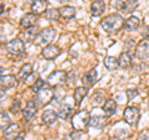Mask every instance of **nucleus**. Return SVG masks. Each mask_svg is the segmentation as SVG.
Segmentation results:
<instances>
[{
	"mask_svg": "<svg viewBox=\"0 0 149 140\" xmlns=\"http://www.w3.org/2000/svg\"><path fill=\"white\" fill-rule=\"evenodd\" d=\"M57 1H60V3H66V1H68V0H57Z\"/></svg>",
	"mask_w": 149,
	"mask_h": 140,
	"instance_id": "obj_39",
	"label": "nucleus"
},
{
	"mask_svg": "<svg viewBox=\"0 0 149 140\" xmlns=\"http://www.w3.org/2000/svg\"><path fill=\"white\" fill-rule=\"evenodd\" d=\"M139 25H141V20H139L137 16H130L124 22V27H125V30H128V31L137 30L139 27Z\"/></svg>",
	"mask_w": 149,
	"mask_h": 140,
	"instance_id": "obj_23",
	"label": "nucleus"
},
{
	"mask_svg": "<svg viewBox=\"0 0 149 140\" xmlns=\"http://www.w3.org/2000/svg\"><path fill=\"white\" fill-rule=\"evenodd\" d=\"M142 36L144 37V39L149 40V25H146V26L143 27V30H142Z\"/></svg>",
	"mask_w": 149,
	"mask_h": 140,
	"instance_id": "obj_34",
	"label": "nucleus"
},
{
	"mask_svg": "<svg viewBox=\"0 0 149 140\" xmlns=\"http://www.w3.org/2000/svg\"><path fill=\"white\" fill-rule=\"evenodd\" d=\"M97 76H98V73H97V71L95 68L90 69L85 76L82 77V83L85 86H92L93 83H95L97 81Z\"/></svg>",
	"mask_w": 149,
	"mask_h": 140,
	"instance_id": "obj_19",
	"label": "nucleus"
},
{
	"mask_svg": "<svg viewBox=\"0 0 149 140\" xmlns=\"http://www.w3.org/2000/svg\"><path fill=\"white\" fill-rule=\"evenodd\" d=\"M71 113H72L71 107H70L68 104H62L61 107H60V109H58V118L66 120V119L70 118Z\"/></svg>",
	"mask_w": 149,
	"mask_h": 140,
	"instance_id": "obj_29",
	"label": "nucleus"
},
{
	"mask_svg": "<svg viewBox=\"0 0 149 140\" xmlns=\"http://www.w3.org/2000/svg\"><path fill=\"white\" fill-rule=\"evenodd\" d=\"M118 63H119V67L120 68H129L133 63V60H132V56H130L129 52H122L118 57Z\"/></svg>",
	"mask_w": 149,
	"mask_h": 140,
	"instance_id": "obj_17",
	"label": "nucleus"
},
{
	"mask_svg": "<svg viewBox=\"0 0 149 140\" xmlns=\"http://www.w3.org/2000/svg\"><path fill=\"white\" fill-rule=\"evenodd\" d=\"M42 122L46 124V125H52L57 122L58 119V113H56L54 109H46L44 113H42V116H41Z\"/></svg>",
	"mask_w": 149,
	"mask_h": 140,
	"instance_id": "obj_11",
	"label": "nucleus"
},
{
	"mask_svg": "<svg viewBox=\"0 0 149 140\" xmlns=\"http://www.w3.org/2000/svg\"><path fill=\"white\" fill-rule=\"evenodd\" d=\"M0 125H1V129L3 130L10 125V118H9V115L6 113H4V112L1 113V120H0Z\"/></svg>",
	"mask_w": 149,
	"mask_h": 140,
	"instance_id": "obj_32",
	"label": "nucleus"
},
{
	"mask_svg": "<svg viewBox=\"0 0 149 140\" xmlns=\"http://www.w3.org/2000/svg\"><path fill=\"white\" fill-rule=\"evenodd\" d=\"M37 112V107H36V103L34 100H27L26 103V107L22 109V115L26 120H31L32 116H35Z\"/></svg>",
	"mask_w": 149,
	"mask_h": 140,
	"instance_id": "obj_12",
	"label": "nucleus"
},
{
	"mask_svg": "<svg viewBox=\"0 0 149 140\" xmlns=\"http://www.w3.org/2000/svg\"><path fill=\"white\" fill-rule=\"evenodd\" d=\"M19 134H20V127L17 124H10L8 128L3 130L4 138L8 140H14L16 137H19Z\"/></svg>",
	"mask_w": 149,
	"mask_h": 140,
	"instance_id": "obj_10",
	"label": "nucleus"
},
{
	"mask_svg": "<svg viewBox=\"0 0 149 140\" xmlns=\"http://www.w3.org/2000/svg\"><path fill=\"white\" fill-rule=\"evenodd\" d=\"M14 140H24V138H22L21 135H19V137H16V138L14 139Z\"/></svg>",
	"mask_w": 149,
	"mask_h": 140,
	"instance_id": "obj_38",
	"label": "nucleus"
},
{
	"mask_svg": "<svg viewBox=\"0 0 149 140\" xmlns=\"http://www.w3.org/2000/svg\"><path fill=\"white\" fill-rule=\"evenodd\" d=\"M46 8H47L46 0H34V3L31 4V11L35 15H40V14L45 12Z\"/></svg>",
	"mask_w": 149,
	"mask_h": 140,
	"instance_id": "obj_15",
	"label": "nucleus"
},
{
	"mask_svg": "<svg viewBox=\"0 0 149 140\" xmlns=\"http://www.w3.org/2000/svg\"><path fill=\"white\" fill-rule=\"evenodd\" d=\"M24 49H25V42L21 39L11 40L5 44V51L9 55H13V56L21 55L24 52Z\"/></svg>",
	"mask_w": 149,
	"mask_h": 140,
	"instance_id": "obj_4",
	"label": "nucleus"
},
{
	"mask_svg": "<svg viewBox=\"0 0 149 140\" xmlns=\"http://www.w3.org/2000/svg\"><path fill=\"white\" fill-rule=\"evenodd\" d=\"M106 10V4L103 0H95L91 4V14L93 16H100Z\"/></svg>",
	"mask_w": 149,
	"mask_h": 140,
	"instance_id": "obj_14",
	"label": "nucleus"
},
{
	"mask_svg": "<svg viewBox=\"0 0 149 140\" xmlns=\"http://www.w3.org/2000/svg\"><path fill=\"white\" fill-rule=\"evenodd\" d=\"M54 97V91L50 89V88H41L40 91L36 92V102L41 105H45V104H49L51 99Z\"/></svg>",
	"mask_w": 149,
	"mask_h": 140,
	"instance_id": "obj_7",
	"label": "nucleus"
},
{
	"mask_svg": "<svg viewBox=\"0 0 149 140\" xmlns=\"http://www.w3.org/2000/svg\"><path fill=\"white\" fill-rule=\"evenodd\" d=\"M37 31H36V27L31 26V27H27V29H25V31L21 32V36H22V41L24 42H30V41L35 40L37 37Z\"/></svg>",
	"mask_w": 149,
	"mask_h": 140,
	"instance_id": "obj_20",
	"label": "nucleus"
},
{
	"mask_svg": "<svg viewBox=\"0 0 149 140\" xmlns=\"http://www.w3.org/2000/svg\"><path fill=\"white\" fill-rule=\"evenodd\" d=\"M44 87H45V81H44V79H41V78H37L34 85L31 86V89L36 93L37 91H40L41 88H44Z\"/></svg>",
	"mask_w": 149,
	"mask_h": 140,
	"instance_id": "obj_31",
	"label": "nucleus"
},
{
	"mask_svg": "<svg viewBox=\"0 0 149 140\" xmlns=\"http://www.w3.org/2000/svg\"><path fill=\"white\" fill-rule=\"evenodd\" d=\"M138 5H139L138 0H125L122 5V11L124 14H130L136 10Z\"/></svg>",
	"mask_w": 149,
	"mask_h": 140,
	"instance_id": "obj_27",
	"label": "nucleus"
},
{
	"mask_svg": "<svg viewBox=\"0 0 149 140\" xmlns=\"http://www.w3.org/2000/svg\"><path fill=\"white\" fill-rule=\"evenodd\" d=\"M137 91L136 89H134V91H132V89H128L127 91V94L129 96V99H132V98H133V96H137Z\"/></svg>",
	"mask_w": 149,
	"mask_h": 140,
	"instance_id": "obj_37",
	"label": "nucleus"
},
{
	"mask_svg": "<svg viewBox=\"0 0 149 140\" xmlns=\"http://www.w3.org/2000/svg\"><path fill=\"white\" fill-rule=\"evenodd\" d=\"M123 118L129 125L137 124L138 119H139V110L136 107H127L123 112Z\"/></svg>",
	"mask_w": 149,
	"mask_h": 140,
	"instance_id": "obj_8",
	"label": "nucleus"
},
{
	"mask_svg": "<svg viewBox=\"0 0 149 140\" xmlns=\"http://www.w3.org/2000/svg\"><path fill=\"white\" fill-rule=\"evenodd\" d=\"M106 118L102 115H95V116H91V120H90V125L92 128H96V129H102L106 125Z\"/></svg>",
	"mask_w": 149,
	"mask_h": 140,
	"instance_id": "obj_25",
	"label": "nucleus"
},
{
	"mask_svg": "<svg viewBox=\"0 0 149 140\" xmlns=\"http://www.w3.org/2000/svg\"><path fill=\"white\" fill-rule=\"evenodd\" d=\"M55 36H56L55 30L51 29V27H46V29L41 30L39 32V35H37L35 40H37V44L41 46H47V45H51Z\"/></svg>",
	"mask_w": 149,
	"mask_h": 140,
	"instance_id": "obj_5",
	"label": "nucleus"
},
{
	"mask_svg": "<svg viewBox=\"0 0 149 140\" xmlns=\"http://www.w3.org/2000/svg\"><path fill=\"white\" fill-rule=\"evenodd\" d=\"M60 53H61V50L55 45L44 46L42 51H41V55H42L46 60H55Z\"/></svg>",
	"mask_w": 149,
	"mask_h": 140,
	"instance_id": "obj_9",
	"label": "nucleus"
},
{
	"mask_svg": "<svg viewBox=\"0 0 149 140\" xmlns=\"http://www.w3.org/2000/svg\"><path fill=\"white\" fill-rule=\"evenodd\" d=\"M136 56L142 62L149 61V40L143 39L136 46Z\"/></svg>",
	"mask_w": 149,
	"mask_h": 140,
	"instance_id": "obj_6",
	"label": "nucleus"
},
{
	"mask_svg": "<svg viewBox=\"0 0 149 140\" xmlns=\"http://www.w3.org/2000/svg\"><path fill=\"white\" fill-rule=\"evenodd\" d=\"M16 77L13 76V74H8V76H4L1 74V79H0V85H1V88H13L17 85Z\"/></svg>",
	"mask_w": 149,
	"mask_h": 140,
	"instance_id": "obj_16",
	"label": "nucleus"
},
{
	"mask_svg": "<svg viewBox=\"0 0 149 140\" xmlns=\"http://www.w3.org/2000/svg\"><path fill=\"white\" fill-rule=\"evenodd\" d=\"M91 103L92 105H95V107H98L101 104H103L104 103V94L102 92L100 91H97L93 93V96L91 97Z\"/></svg>",
	"mask_w": 149,
	"mask_h": 140,
	"instance_id": "obj_28",
	"label": "nucleus"
},
{
	"mask_svg": "<svg viewBox=\"0 0 149 140\" xmlns=\"http://www.w3.org/2000/svg\"><path fill=\"white\" fill-rule=\"evenodd\" d=\"M67 78H68V76L66 72L57 69V71H54L49 74V77L46 78V82H47L51 87H57V86L63 85V83L67 81Z\"/></svg>",
	"mask_w": 149,
	"mask_h": 140,
	"instance_id": "obj_3",
	"label": "nucleus"
},
{
	"mask_svg": "<svg viewBox=\"0 0 149 140\" xmlns=\"http://www.w3.org/2000/svg\"><path fill=\"white\" fill-rule=\"evenodd\" d=\"M102 110L104 112V114L107 116H112L116 113V110H117V103H116L113 99H107L104 102L103 109H102Z\"/></svg>",
	"mask_w": 149,
	"mask_h": 140,
	"instance_id": "obj_22",
	"label": "nucleus"
},
{
	"mask_svg": "<svg viewBox=\"0 0 149 140\" xmlns=\"http://www.w3.org/2000/svg\"><path fill=\"white\" fill-rule=\"evenodd\" d=\"M35 24H36V17H35V14H32V12L25 14V15L21 17V20H20V26L24 27V29L35 26Z\"/></svg>",
	"mask_w": 149,
	"mask_h": 140,
	"instance_id": "obj_18",
	"label": "nucleus"
},
{
	"mask_svg": "<svg viewBox=\"0 0 149 140\" xmlns=\"http://www.w3.org/2000/svg\"><path fill=\"white\" fill-rule=\"evenodd\" d=\"M103 63H104V67L109 71H114L119 67V63H118V58L113 57V56H107L103 60Z\"/></svg>",
	"mask_w": 149,
	"mask_h": 140,
	"instance_id": "obj_24",
	"label": "nucleus"
},
{
	"mask_svg": "<svg viewBox=\"0 0 149 140\" xmlns=\"http://www.w3.org/2000/svg\"><path fill=\"white\" fill-rule=\"evenodd\" d=\"M58 10H60V15H61V17H63L65 20H70V19L74 17V15H76V9L73 6H70V5L61 6Z\"/></svg>",
	"mask_w": 149,
	"mask_h": 140,
	"instance_id": "obj_21",
	"label": "nucleus"
},
{
	"mask_svg": "<svg viewBox=\"0 0 149 140\" xmlns=\"http://www.w3.org/2000/svg\"><path fill=\"white\" fill-rule=\"evenodd\" d=\"M101 26L106 32H116L124 26V20L119 14H111L101 21Z\"/></svg>",
	"mask_w": 149,
	"mask_h": 140,
	"instance_id": "obj_1",
	"label": "nucleus"
},
{
	"mask_svg": "<svg viewBox=\"0 0 149 140\" xmlns=\"http://www.w3.org/2000/svg\"><path fill=\"white\" fill-rule=\"evenodd\" d=\"M87 93H88V89H87V87H77L76 89H74L73 92V100H74V105L76 107H80L81 103H82V100L85 99V97L87 96Z\"/></svg>",
	"mask_w": 149,
	"mask_h": 140,
	"instance_id": "obj_13",
	"label": "nucleus"
},
{
	"mask_svg": "<svg viewBox=\"0 0 149 140\" xmlns=\"http://www.w3.org/2000/svg\"><path fill=\"white\" fill-rule=\"evenodd\" d=\"M45 17L47 19V20L50 21H57L60 17H61V15H60V10L58 9H49V10H46L45 12Z\"/></svg>",
	"mask_w": 149,
	"mask_h": 140,
	"instance_id": "obj_30",
	"label": "nucleus"
},
{
	"mask_svg": "<svg viewBox=\"0 0 149 140\" xmlns=\"http://www.w3.org/2000/svg\"><path fill=\"white\" fill-rule=\"evenodd\" d=\"M90 120H91L90 113L86 110H80L76 114L72 115V119H71L72 128L74 130H78V132H82V130L86 129L87 125H90Z\"/></svg>",
	"mask_w": 149,
	"mask_h": 140,
	"instance_id": "obj_2",
	"label": "nucleus"
},
{
	"mask_svg": "<svg viewBox=\"0 0 149 140\" xmlns=\"http://www.w3.org/2000/svg\"><path fill=\"white\" fill-rule=\"evenodd\" d=\"M19 105H20V102H16V104H15V102H14V103H13V105H11V112H13V113H16V110L19 109Z\"/></svg>",
	"mask_w": 149,
	"mask_h": 140,
	"instance_id": "obj_36",
	"label": "nucleus"
},
{
	"mask_svg": "<svg viewBox=\"0 0 149 140\" xmlns=\"http://www.w3.org/2000/svg\"><path fill=\"white\" fill-rule=\"evenodd\" d=\"M137 140H149V137H148V134L146 132H142L141 134L138 135V139Z\"/></svg>",
	"mask_w": 149,
	"mask_h": 140,
	"instance_id": "obj_35",
	"label": "nucleus"
},
{
	"mask_svg": "<svg viewBox=\"0 0 149 140\" xmlns=\"http://www.w3.org/2000/svg\"><path fill=\"white\" fill-rule=\"evenodd\" d=\"M78 138H80V132H78V130H73L72 133L66 135V137L63 138V140H78Z\"/></svg>",
	"mask_w": 149,
	"mask_h": 140,
	"instance_id": "obj_33",
	"label": "nucleus"
},
{
	"mask_svg": "<svg viewBox=\"0 0 149 140\" xmlns=\"http://www.w3.org/2000/svg\"><path fill=\"white\" fill-rule=\"evenodd\" d=\"M32 73V66L30 63H25L24 66L20 68V71L17 73V79L20 81H25V79L29 78V76Z\"/></svg>",
	"mask_w": 149,
	"mask_h": 140,
	"instance_id": "obj_26",
	"label": "nucleus"
}]
</instances>
